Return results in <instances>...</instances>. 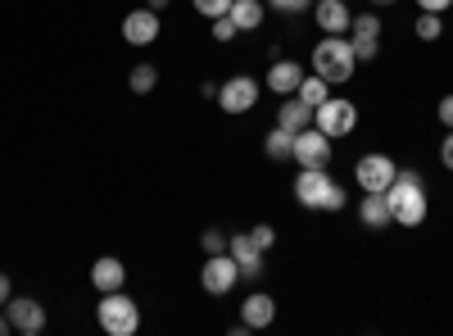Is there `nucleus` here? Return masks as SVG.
Listing matches in <instances>:
<instances>
[{
	"mask_svg": "<svg viewBox=\"0 0 453 336\" xmlns=\"http://www.w3.org/2000/svg\"><path fill=\"white\" fill-rule=\"evenodd\" d=\"M386 200H390V218L399 223V228H418V223H426V186L418 173H399L390 186H386Z\"/></svg>",
	"mask_w": 453,
	"mask_h": 336,
	"instance_id": "1",
	"label": "nucleus"
},
{
	"mask_svg": "<svg viewBox=\"0 0 453 336\" xmlns=\"http://www.w3.org/2000/svg\"><path fill=\"white\" fill-rule=\"evenodd\" d=\"M295 200L304 205V209L340 214V209H345V186L331 182L326 168H299V177H295Z\"/></svg>",
	"mask_w": 453,
	"mask_h": 336,
	"instance_id": "2",
	"label": "nucleus"
},
{
	"mask_svg": "<svg viewBox=\"0 0 453 336\" xmlns=\"http://www.w3.org/2000/svg\"><path fill=\"white\" fill-rule=\"evenodd\" d=\"M354 68H358V55L349 46V36H322V42L313 46V73H318V78H326L331 87L349 82Z\"/></svg>",
	"mask_w": 453,
	"mask_h": 336,
	"instance_id": "3",
	"label": "nucleus"
},
{
	"mask_svg": "<svg viewBox=\"0 0 453 336\" xmlns=\"http://www.w3.org/2000/svg\"><path fill=\"white\" fill-rule=\"evenodd\" d=\"M96 318H100V327L109 336H132L141 327V309H136L132 295H123V291H104V301L96 305Z\"/></svg>",
	"mask_w": 453,
	"mask_h": 336,
	"instance_id": "4",
	"label": "nucleus"
},
{
	"mask_svg": "<svg viewBox=\"0 0 453 336\" xmlns=\"http://www.w3.org/2000/svg\"><path fill=\"white\" fill-rule=\"evenodd\" d=\"M313 128H318V132H326L331 141H340V137H349V132L358 128V105H349V100H340V96L322 100V105L313 109Z\"/></svg>",
	"mask_w": 453,
	"mask_h": 336,
	"instance_id": "5",
	"label": "nucleus"
},
{
	"mask_svg": "<svg viewBox=\"0 0 453 336\" xmlns=\"http://www.w3.org/2000/svg\"><path fill=\"white\" fill-rule=\"evenodd\" d=\"M258 82L250 78V73H236V78L218 82V105L226 109V114H250V109L258 105Z\"/></svg>",
	"mask_w": 453,
	"mask_h": 336,
	"instance_id": "6",
	"label": "nucleus"
},
{
	"mask_svg": "<svg viewBox=\"0 0 453 336\" xmlns=\"http://www.w3.org/2000/svg\"><path fill=\"white\" fill-rule=\"evenodd\" d=\"M236 282H241V264H236V259L226 254V250L204 259V269H200V286H204L209 295H226Z\"/></svg>",
	"mask_w": 453,
	"mask_h": 336,
	"instance_id": "7",
	"label": "nucleus"
},
{
	"mask_svg": "<svg viewBox=\"0 0 453 336\" xmlns=\"http://www.w3.org/2000/svg\"><path fill=\"white\" fill-rule=\"evenodd\" d=\"M395 177H399V164L390 155H363L354 164V182L363 186V191H386Z\"/></svg>",
	"mask_w": 453,
	"mask_h": 336,
	"instance_id": "8",
	"label": "nucleus"
},
{
	"mask_svg": "<svg viewBox=\"0 0 453 336\" xmlns=\"http://www.w3.org/2000/svg\"><path fill=\"white\" fill-rule=\"evenodd\" d=\"M295 160H299V168H326L331 164V137L318 128L295 132Z\"/></svg>",
	"mask_w": 453,
	"mask_h": 336,
	"instance_id": "9",
	"label": "nucleus"
},
{
	"mask_svg": "<svg viewBox=\"0 0 453 336\" xmlns=\"http://www.w3.org/2000/svg\"><path fill=\"white\" fill-rule=\"evenodd\" d=\"M159 32H164V23H159V10H132L127 19H123V42L127 46H155L159 42Z\"/></svg>",
	"mask_w": 453,
	"mask_h": 336,
	"instance_id": "10",
	"label": "nucleus"
},
{
	"mask_svg": "<svg viewBox=\"0 0 453 336\" xmlns=\"http://www.w3.org/2000/svg\"><path fill=\"white\" fill-rule=\"evenodd\" d=\"M5 314H10V327L23 332V336H42L46 332V305L27 301V295H10Z\"/></svg>",
	"mask_w": 453,
	"mask_h": 336,
	"instance_id": "11",
	"label": "nucleus"
},
{
	"mask_svg": "<svg viewBox=\"0 0 453 336\" xmlns=\"http://www.w3.org/2000/svg\"><path fill=\"white\" fill-rule=\"evenodd\" d=\"M226 254H232L236 264H241V277H245V282H258L263 273H268V269H263V250L254 246V237H250V232L226 237Z\"/></svg>",
	"mask_w": 453,
	"mask_h": 336,
	"instance_id": "12",
	"label": "nucleus"
},
{
	"mask_svg": "<svg viewBox=\"0 0 453 336\" xmlns=\"http://www.w3.org/2000/svg\"><path fill=\"white\" fill-rule=\"evenodd\" d=\"M349 46H354V55H358V64L363 59H376V42H381V19L376 14H354V23H349Z\"/></svg>",
	"mask_w": 453,
	"mask_h": 336,
	"instance_id": "13",
	"label": "nucleus"
},
{
	"mask_svg": "<svg viewBox=\"0 0 453 336\" xmlns=\"http://www.w3.org/2000/svg\"><path fill=\"white\" fill-rule=\"evenodd\" d=\"M318 27L326 32V36H345L349 32V23H354V14H349V5L345 0H318Z\"/></svg>",
	"mask_w": 453,
	"mask_h": 336,
	"instance_id": "14",
	"label": "nucleus"
},
{
	"mask_svg": "<svg viewBox=\"0 0 453 336\" xmlns=\"http://www.w3.org/2000/svg\"><path fill=\"white\" fill-rule=\"evenodd\" d=\"M304 78H309V73L299 68L295 59H277V64L268 68V82H263V87H268V91H277V96H295Z\"/></svg>",
	"mask_w": 453,
	"mask_h": 336,
	"instance_id": "15",
	"label": "nucleus"
},
{
	"mask_svg": "<svg viewBox=\"0 0 453 336\" xmlns=\"http://www.w3.org/2000/svg\"><path fill=\"white\" fill-rule=\"evenodd\" d=\"M123 282H127L123 259L104 254V259H96V264H91V286H96L100 295H104V291H123Z\"/></svg>",
	"mask_w": 453,
	"mask_h": 336,
	"instance_id": "16",
	"label": "nucleus"
},
{
	"mask_svg": "<svg viewBox=\"0 0 453 336\" xmlns=\"http://www.w3.org/2000/svg\"><path fill=\"white\" fill-rule=\"evenodd\" d=\"M277 128H286V132H304V128H313V109L299 100V96H281Z\"/></svg>",
	"mask_w": 453,
	"mask_h": 336,
	"instance_id": "17",
	"label": "nucleus"
},
{
	"mask_svg": "<svg viewBox=\"0 0 453 336\" xmlns=\"http://www.w3.org/2000/svg\"><path fill=\"white\" fill-rule=\"evenodd\" d=\"M273 318H277V301H273L268 291H254L250 301L241 305V323L245 327H268Z\"/></svg>",
	"mask_w": 453,
	"mask_h": 336,
	"instance_id": "18",
	"label": "nucleus"
},
{
	"mask_svg": "<svg viewBox=\"0 0 453 336\" xmlns=\"http://www.w3.org/2000/svg\"><path fill=\"white\" fill-rule=\"evenodd\" d=\"M358 218L367 223V228L376 232V228H390V200H386V191H363V205H358Z\"/></svg>",
	"mask_w": 453,
	"mask_h": 336,
	"instance_id": "19",
	"label": "nucleus"
},
{
	"mask_svg": "<svg viewBox=\"0 0 453 336\" xmlns=\"http://www.w3.org/2000/svg\"><path fill=\"white\" fill-rule=\"evenodd\" d=\"M226 19H232L241 32H254L263 23V0H232V10H226Z\"/></svg>",
	"mask_w": 453,
	"mask_h": 336,
	"instance_id": "20",
	"label": "nucleus"
},
{
	"mask_svg": "<svg viewBox=\"0 0 453 336\" xmlns=\"http://www.w3.org/2000/svg\"><path fill=\"white\" fill-rule=\"evenodd\" d=\"M263 151H268V160H295V132L273 128L268 137H263Z\"/></svg>",
	"mask_w": 453,
	"mask_h": 336,
	"instance_id": "21",
	"label": "nucleus"
},
{
	"mask_svg": "<svg viewBox=\"0 0 453 336\" xmlns=\"http://www.w3.org/2000/svg\"><path fill=\"white\" fill-rule=\"evenodd\" d=\"M299 100H304L309 109H318L322 100H331V82L326 78H318V73H313V78H304V82H299V91H295Z\"/></svg>",
	"mask_w": 453,
	"mask_h": 336,
	"instance_id": "22",
	"label": "nucleus"
},
{
	"mask_svg": "<svg viewBox=\"0 0 453 336\" xmlns=\"http://www.w3.org/2000/svg\"><path fill=\"white\" fill-rule=\"evenodd\" d=\"M127 87H132L136 96H150V91L159 87V68H155V64H136L132 78H127Z\"/></svg>",
	"mask_w": 453,
	"mask_h": 336,
	"instance_id": "23",
	"label": "nucleus"
},
{
	"mask_svg": "<svg viewBox=\"0 0 453 336\" xmlns=\"http://www.w3.org/2000/svg\"><path fill=\"white\" fill-rule=\"evenodd\" d=\"M440 32H444L440 14H422V19H418V36H422V42H435Z\"/></svg>",
	"mask_w": 453,
	"mask_h": 336,
	"instance_id": "24",
	"label": "nucleus"
},
{
	"mask_svg": "<svg viewBox=\"0 0 453 336\" xmlns=\"http://www.w3.org/2000/svg\"><path fill=\"white\" fill-rule=\"evenodd\" d=\"M196 10H200V14L213 23V19H222L226 10H232V0H196Z\"/></svg>",
	"mask_w": 453,
	"mask_h": 336,
	"instance_id": "25",
	"label": "nucleus"
},
{
	"mask_svg": "<svg viewBox=\"0 0 453 336\" xmlns=\"http://www.w3.org/2000/svg\"><path fill=\"white\" fill-rule=\"evenodd\" d=\"M200 246H204V254H222V250H226V232H222V228H209V232L200 237Z\"/></svg>",
	"mask_w": 453,
	"mask_h": 336,
	"instance_id": "26",
	"label": "nucleus"
},
{
	"mask_svg": "<svg viewBox=\"0 0 453 336\" xmlns=\"http://www.w3.org/2000/svg\"><path fill=\"white\" fill-rule=\"evenodd\" d=\"M236 32H241V27H236L232 19H226V14H222V19H213V42H232Z\"/></svg>",
	"mask_w": 453,
	"mask_h": 336,
	"instance_id": "27",
	"label": "nucleus"
},
{
	"mask_svg": "<svg viewBox=\"0 0 453 336\" xmlns=\"http://www.w3.org/2000/svg\"><path fill=\"white\" fill-rule=\"evenodd\" d=\"M250 237H254V246H258V250H273V241H277V232L268 228V223H258V228H250Z\"/></svg>",
	"mask_w": 453,
	"mask_h": 336,
	"instance_id": "28",
	"label": "nucleus"
},
{
	"mask_svg": "<svg viewBox=\"0 0 453 336\" xmlns=\"http://www.w3.org/2000/svg\"><path fill=\"white\" fill-rule=\"evenodd\" d=\"M268 5H273L277 14H304V10H309V0H268Z\"/></svg>",
	"mask_w": 453,
	"mask_h": 336,
	"instance_id": "29",
	"label": "nucleus"
},
{
	"mask_svg": "<svg viewBox=\"0 0 453 336\" xmlns=\"http://www.w3.org/2000/svg\"><path fill=\"white\" fill-rule=\"evenodd\" d=\"M440 160H444V168L453 173V128H449V137L440 141Z\"/></svg>",
	"mask_w": 453,
	"mask_h": 336,
	"instance_id": "30",
	"label": "nucleus"
},
{
	"mask_svg": "<svg viewBox=\"0 0 453 336\" xmlns=\"http://www.w3.org/2000/svg\"><path fill=\"white\" fill-rule=\"evenodd\" d=\"M435 114H440V123H444V128H453V96H444V100H440Z\"/></svg>",
	"mask_w": 453,
	"mask_h": 336,
	"instance_id": "31",
	"label": "nucleus"
},
{
	"mask_svg": "<svg viewBox=\"0 0 453 336\" xmlns=\"http://www.w3.org/2000/svg\"><path fill=\"white\" fill-rule=\"evenodd\" d=\"M418 5H422V14H444L453 0H418Z\"/></svg>",
	"mask_w": 453,
	"mask_h": 336,
	"instance_id": "32",
	"label": "nucleus"
},
{
	"mask_svg": "<svg viewBox=\"0 0 453 336\" xmlns=\"http://www.w3.org/2000/svg\"><path fill=\"white\" fill-rule=\"evenodd\" d=\"M10 295H14V291H10V277H5V273H0V309H5V305H10Z\"/></svg>",
	"mask_w": 453,
	"mask_h": 336,
	"instance_id": "33",
	"label": "nucleus"
},
{
	"mask_svg": "<svg viewBox=\"0 0 453 336\" xmlns=\"http://www.w3.org/2000/svg\"><path fill=\"white\" fill-rule=\"evenodd\" d=\"M145 5H150V10H159V14H164V10H168V0H145Z\"/></svg>",
	"mask_w": 453,
	"mask_h": 336,
	"instance_id": "34",
	"label": "nucleus"
},
{
	"mask_svg": "<svg viewBox=\"0 0 453 336\" xmlns=\"http://www.w3.org/2000/svg\"><path fill=\"white\" fill-rule=\"evenodd\" d=\"M5 332H14V327H10V314H0V336H5Z\"/></svg>",
	"mask_w": 453,
	"mask_h": 336,
	"instance_id": "35",
	"label": "nucleus"
},
{
	"mask_svg": "<svg viewBox=\"0 0 453 336\" xmlns=\"http://www.w3.org/2000/svg\"><path fill=\"white\" fill-rule=\"evenodd\" d=\"M372 5H395V0H372Z\"/></svg>",
	"mask_w": 453,
	"mask_h": 336,
	"instance_id": "36",
	"label": "nucleus"
}]
</instances>
